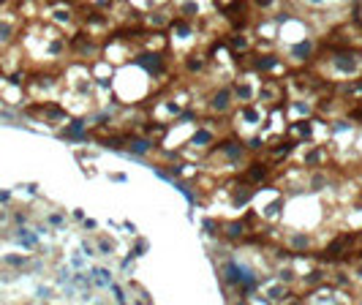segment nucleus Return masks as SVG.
Listing matches in <instances>:
<instances>
[{"instance_id":"nucleus-6","label":"nucleus","mask_w":362,"mask_h":305,"mask_svg":"<svg viewBox=\"0 0 362 305\" xmlns=\"http://www.w3.org/2000/svg\"><path fill=\"white\" fill-rule=\"evenodd\" d=\"M283 243H286V251H292V254H308V251H313V237L308 235V232H297V229L286 232Z\"/></svg>"},{"instance_id":"nucleus-8","label":"nucleus","mask_w":362,"mask_h":305,"mask_svg":"<svg viewBox=\"0 0 362 305\" xmlns=\"http://www.w3.org/2000/svg\"><path fill=\"white\" fill-rule=\"evenodd\" d=\"M87 272H90V281H93V289H106V291H109V286L115 284L112 270H109V267H103V264H93Z\"/></svg>"},{"instance_id":"nucleus-7","label":"nucleus","mask_w":362,"mask_h":305,"mask_svg":"<svg viewBox=\"0 0 362 305\" xmlns=\"http://www.w3.org/2000/svg\"><path fill=\"white\" fill-rule=\"evenodd\" d=\"M212 145H215V131H212V128H207V125H199L196 131L188 136V142H185V150H188V147H199V150L207 152Z\"/></svg>"},{"instance_id":"nucleus-12","label":"nucleus","mask_w":362,"mask_h":305,"mask_svg":"<svg viewBox=\"0 0 362 305\" xmlns=\"http://www.w3.org/2000/svg\"><path fill=\"white\" fill-rule=\"evenodd\" d=\"M47 223L52 229H66V215H63V213H49L47 215Z\"/></svg>"},{"instance_id":"nucleus-4","label":"nucleus","mask_w":362,"mask_h":305,"mask_svg":"<svg viewBox=\"0 0 362 305\" xmlns=\"http://www.w3.org/2000/svg\"><path fill=\"white\" fill-rule=\"evenodd\" d=\"M232 87H234V104L248 106V104H253V98H259L261 82H256V79H253V74L248 71V74H242L240 79H234Z\"/></svg>"},{"instance_id":"nucleus-5","label":"nucleus","mask_w":362,"mask_h":305,"mask_svg":"<svg viewBox=\"0 0 362 305\" xmlns=\"http://www.w3.org/2000/svg\"><path fill=\"white\" fill-rule=\"evenodd\" d=\"M57 136L71 139V142H87L90 139V128L85 123V118H71L66 125H60V134Z\"/></svg>"},{"instance_id":"nucleus-9","label":"nucleus","mask_w":362,"mask_h":305,"mask_svg":"<svg viewBox=\"0 0 362 305\" xmlns=\"http://www.w3.org/2000/svg\"><path fill=\"white\" fill-rule=\"evenodd\" d=\"M292 199H297V204H310V207H313V213H321V204H319V199H313V194H300V196H292ZM302 218H305V221H302V232H308V223H310V215L305 213V210H302Z\"/></svg>"},{"instance_id":"nucleus-2","label":"nucleus","mask_w":362,"mask_h":305,"mask_svg":"<svg viewBox=\"0 0 362 305\" xmlns=\"http://www.w3.org/2000/svg\"><path fill=\"white\" fill-rule=\"evenodd\" d=\"M134 66L144 71L150 79H164L169 74V55H166V49H137Z\"/></svg>"},{"instance_id":"nucleus-17","label":"nucleus","mask_w":362,"mask_h":305,"mask_svg":"<svg viewBox=\"0 0 362 305\" xmlns=\"http://www.w3.org/2000/svg\"><path fill=\"white\" fill-rule=\"evenodd\" d=\"M232 305H251L248 300H237V303H232Z\"/></svg>"},{"instance_id":"nucleus-10","label":"nucleus","mask_w":362,"mask_h":305,"mask_svg":"<svg viewBox=\"0 0 362 305\" xmlns=\"http://www.w3.org/2000/svg\"><path fill=\"white\" fill-rule=\"evenodd\" d=\"M96 254H98V256H112V254H117L115 237L101 235V232H98V237H96Z\"/></svg>"},{"instance_id":"nucleus-1","label":"nucleus","mask_w":362,"mask_h":305,"mask_svg":"<svg viewBox=\"0 0 362 305\" xmlns=\"http://www.w3.org/2000/svg\"><path fill=\"white\" fill-rule=\"evenodd\" d=\"M207 158L221 161V164H226V167L234 169V167H240V164L248 161V147H245V142H242V136L229 134V136L218 139V142L207 150Z\"/></svg>"},{"instance_id":"nucleus-3","label":"nucleus","mask_w":362,"mask_h":305,"mask_svg":"<svg viewBox=\"0 0 362 305\" xmlns=\"http://www.w3.org/2000/svg\"><path fill=\"white\" fill-rule=\"evenodd\" d=\"M205 106L210 112L212 118H226V115H232L234 109V87L232 82L226 85H218V87H212L205 98Z\"/></svg>"},{"instance_id":"nucleus-16","label":"nucleus","mask_w":362,"mask_h":305,"mask_svg":"<svg viewBox=\"0 0 362 305\" xmlns=\"http://www.w3.org/2000/svg\"><path fill=\"white\" fill-rule=\"evenodd\" d=\"M8 199H11V194H8V191H0V204H8Z\"/></svg>"},{"instance_id":"nucleus-15","label":"nucleus","mask_w":362,"mask_h":305,"mask_svg":"<svg viewBox=\"0 0 362 305\" xmlns=\"http://www.w3.org/2000/svg\"><path fill=\"white\" fill-rule=\"evenodd\" d=\"M82 229H85V232H96V229H98V223L93 221V218H85V221H82Z\"/></svg>"},{"instance_id":"nucleus-14","label":"nucleus","mask_w":362,"mask_h":305,"mask_svg":"<svg viewBox=\"0 0 362 305\" xmlns=\"http://www.w3.org/2000/svg\"><path fill=\"white\" fill-rule=\"evenodd\" d=\"M109 180H115V183H125V180H128V174H125V172H109Z\"/></svg>"},{"instance_id":"nucleus-11","label":"nucleus","mask_w":362,"mask_h":305,"mask_svg":"<svg viewBox=\"0 0 362 305\" xmlns=\"http://www.w3.org/2000/svg\"><path fill=\"white\" fill-rule=\"evenodd\" d=\"M3 262L8 264V267H17V270H22V267H25V264L30 262L28 256H22V254H8L6 259H3Z\"/></svg>"},{"instance_id":"nucleus-13","label":"nucleus","mask_w":362,"mask_h":305,"mask_svg":"<svg viewBox=\"0 0 362 305\" xmlns=\"http://www.w3.org/2000/svg\"><path fill=\"white\" fill-rule=\"evenodd\" d=\"M144 251H147V240L137 237V240H134V248H131V254H128V256H131V259H139V256L144 254Z\"/></svg>"}]
</instances>
